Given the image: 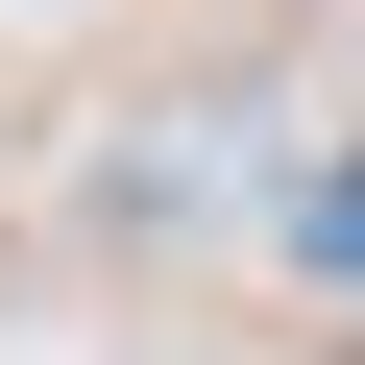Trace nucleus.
<instances>
[{"label": "nucleus", "mask_w": 365, "mask_h": 365, "mask_svg": "<svg viewBox=\"0 0 365 365\" xmlns=\"http://www.w3.org/2000/svg\"><path fill=\"white\" fill-rule=\"evenodd\" d=\"M292 244H317V268H365V170H317V195H292Z\"/></svg>", "instance_id": "nucleus-1"}]
</instances>
